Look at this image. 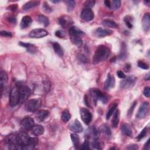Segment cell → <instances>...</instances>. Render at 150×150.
<instances>
[{
    "instance_id": "45",
    "label": "cell",
    "mask_w": 150,
    "mask_h": 150,
    "mask_svg": "<svg viewBox=\"0 0 150 150\" xmlns=\"http://www.w3.org/2000/svg\"><path fill=\"white\" fill-rule=\"evenodd\" d=\"M89 145H90L89 143L86 140L84 143H83V144L81 145L80 149H90Z\"/></svg>"
},
{
    "instance_id": "10",
    "label": "cell",
    "mask_w": 150,
    "mask_h": 150,
    "mask_svg": "<svg viewBox=\"0 0 150 150\" xmlns=\"http://www.w3.org/2000/svg\"><path fill=\"white\" fill-rule=\"evenodd\" d=\"M48 35V32L42 28L33 29L29 33V36L32 38H41Z\"/></svg>"
},
{
    "instance_id": "1",
    "label": "cell",
    "mask_w": 150,
    "mask_h": 150,
    "mask_svg": "<svg viewBox=\"0 0 150 150\" xmlns=\"http://www.w3.org/2000/svg\"><path fill=\"white\" fill-rule=\"evenodd\" d=\"M90 100L92 101L93 104H94L96 105L98 100H100L103 103L106 104L108 100V98L106 95H105L98 89H91L89 90V96L88 95H85L84 97L85 103L88 107H90L89 103Z\"/></svg>"
},
{
    "instance_id": "22",
    "label": "cell",
    "mask_w": 150,
    "mask_h": 150,
    "mask_svg": "<svg viewBox=\"0 0 150 150\" xmlns=\"http://www.w3.org/2000/svg\"><path fill=\"white\" fill-rule=\"evenodd\" d=\"M32 133L35 136H39L43 134L45 131V128L42 126L41 125H37L34 126L31 130Z\"/></svg>"
},
{
    "instance_id": "55",
    "label": "cell",
    "mask_w": 150,
    "mask_h": 150,
    "mask_svg": "<svg viewBox=\"0 0 150 150\" xmlns=\"http://www.w3.org/2000/svg\"><path fill=\"white\" fill-rule=\"evenodd\" d=\"M130 69V64H126V67L124 68V70L126 72H128Z\"/></svg>"
},
{
    "instance_id": "7",
    "label": "cell",
    "mask_w": 150,
    "mask_h": 150,
    "mask_svg": "<svg viewBox=\"0 0 150 150\" xmlns=\"http://www.w3.org/2000/svg\"><path fill=\"white\" fill-rule=\"evenodd\" d=\"M136 81V77L131 76L126 77L123 80H122L120 82V88L121 89H130L133 87L135 85V83Z\"/></svg>"
},
{
    "instance_id": "12",
    "label": "cell",
    "mask_w": 150,
    "mask_h": 150,
    "mask_svg": "<svg viewBox=\"0 0 150 150\" xmlns=\"http://www.w3.org/2000/svg\"><path fill=\"white\" fill-rule=\"evenodd\" d=\"M94 13L91 9L85 8L81 12V18L83 20L89 22L93 20L94 18Z\"/></svg>"
},
{
    "instance_id": "47",
    "label": "cell",
    "mask_w": 150,
    "mask_h": 150,
    "mask_svg": "<svg viewBox=\"0 0 150 150\" xmlns=\"http://www.w3.org/2000/svg\"><path fill=\"white\" fill-rule=\"evenodd\" d=\"M0 34H1V36L5 37H12V34L11 32H7L5 31H1V32H0Z\"/></svg>"
},
{
    "instance_id": "35",
    "label": "cell",
    "mask_w": 150,
    "mask_h": 150,
    "mask_svg": "<svg viewBox=\"0 0 150 150\" xmlns=\"http://www.w3.org/2000/svg\"><path fill=\"white\" fill-rule=\"evenodd\" d=\"M100 131L107 136V137H110L111 136V131L110 128V127L107 124H103L100 129Z\"/></svg>"
},
{
    "instance_id": "13",
    "label": "cell",
    "mask_w": 150,
    "mask_h": 150,
    "mask_svg": "<svg viewBox=\"0 0 150 150\" xmlns=\"http://www.w3.org/2000/svg\"><path fill=\"white\" fill-rule=\"evenodd\" d=\"M69 128L70 130L75 133L81 132L83 130L82 125L77 120H75L72 121L69 125Z\"/></svg>"
},
{
    "instance_id": "42",
    "label": "cell",
    "mask_w": 150,
    "mask_h": 150,
    "mask_svg": "<svg viewBox=\"0 0 150 150\" xmlns=\"http://www.w3.org/2000/svg\"><path fill=\"white\" fill-rule=\"evenodd\" d=\"M42 9L46 13H50V12H52V9L51 8V7L49 5V4L46 2L43 3Z\"/></svg>"
},
{
    "instance_id": "39",
    "label": "cell",
    "mask_w": 150,
    "mask_h": 150,
    "mask_svg": "<svg viewBox=\"0 0 150 150\" xmlns=\"http://www.w3.org/2000/svg\"><path fill=\"white\" fill-rule=\"evenodd\" d=\"M77 58H78V59L82 63H86L89 62V59H88V58L85 55H83L82 54H79L77 55Z\"/></svg>"
},
{
    "instance_id": "3",
    "label": "cell",
    "mask_w": 150,
    "mask_h": 150,
    "mask_svg": "<svg viewBox=\"0 0 150 150\" xmlns=\"http://www.w3.org/2000/svg\"><path fill=\"white\" fill-rule=\"evenodd\" d=\"M42 104L41 100L39 98H34L28 100L25 106V109L29 112H35L40 108Z\"/></svg>"
},
{
    "instance_id": "33",
    "label": "cell",
    "mask_w": 150,
    "mask_h": 150,
    "mask_svg": "<svg viewBox=\"0 0 150 150\" xmlns=\"http://www.w3.org/2000/svg\"><path fill=\"white\" fill-rule=\"evenodd\" d=\"M38 21L40 24H43L45 27L49 25V21L48 18L43 15H40L38 16Z\"/></svg>"
},
{
    "instance_id": "57",
    "label": "cell",
    "mask_w": 150,
    "mask_h": 150,
    "mask_svg": "<svg viewBox=\"0 0 150 150\" xmlns=\"http://www.w3.org/2000/svg\"><path fill=\"white\" fill-rule=\"evenodd\" d=\"M145 80H149V74H148L147 75V77H145Z\"/></svg>"
},
{
    "instance_id": "58",
    "label": "cell",
    "mask_w": 150,
    "mask_h": 150,
    "mask_svg": "<svg viewBox=\"0 0 150 150\" xmlns=\"http://www.w3.org/2000/svg\"><path fill=\"white\" fill-rule=\"evenodd\" d=\"M52 3H59L60 1H59V0H58V1H51Z\"/></svg>"
},
{
    "instance_id": "46",
    "label": "cell",
    "mask_w": 150,
    "mask_h": 150,
    "mask_svg": "<svg viewBox=\"0 0 150 150\" xmlns=\"http://www.w3.org/2000/svg\"><path fill=\"white\" fill-rule=\"evenodd\" d=\"M136 105H137V102H134V103H133V104L132 105L131 107H130V109L129 110H128V115L130 116V115H132V112H133V111H134V110L135 107L136 106Z\"/></svg>"
},
{
    "instance_id": "5",
    "label": "cell",
    "mask_w": 150,
    "mask_h": 150,
    "mask_svg": "<svg viewBox=\"0 0 150 150\" xmlns=\"http://www.w3.org/2000/svg\"><path fill=\"white\" fill-rule=\"evenodd\" d=\"M35 122L34 120L31 117H26L21 121V128L22 132H27L34 127Z\"/></svg>"
},
{
    "instance_id": "40",
    "label": "cell",
    "mask_w": 150,
    "mask_h": 150,
    "mask_svg": "<svg viewBox=\"0 0 150 150\" xmlns=\"http://www.w3.org/2000/svg\"><path fill=\"white\" fill-rule=\"evenodd\" d=\"M147 128H144L138 134V136L137 137V139L140 141L141 139H143L144 137H145L147 135Z\"/></svg>"
},
{
    "instance_id": "56",
    "label": "cell",
    "mask_w": 150,
    "mask_h": 150,
    "mask_svg": "<svg viewBox=\"0 0 150 150\" xmlns=\"http://www.w3.org/2000/svg\"><path fill=\"white\" fill-rule=\"evenodd\" d=\"M16 8H17V7H16V5H12V6H11V7H10V10H12V11H15L16 10Z\"/></svg>"
},
{
    "instance_id": "15",
    "label": "cell",
    "mask_w": 150,
    "mask_h": 150,
    "mask_svg": "<svg viewBox=\"0 0 150 150\" xmlns=\"http://www.w3.org/2000/svg\"><path fill=\"white\" fill-rule=\"evenodd\" d=\"M100 131L94 127L89 128L86 132V137L89 139H94L98 138Z\"/></svg>"
},
{
    "instance_id": "27",
    "label": "cell",
    "mask_w": 150,
    "mask_h": 150,
    "mask_svg": "<svg viewBox=\"0 0 150 150\" xmlns=\"http://www.w3.org/2000/svg\"><path fill=\"white\" fill-rule=\"evenodd\" d=\"M90 146L92 148L96 149H102L103 148V144L102 143L98 140V138H94L91 140Z\"/></svg>"
},
{
    "instance_id": "38",
    "label": "cell",
    "mask_w": 150,
    "mask_h": 150,
    "mask_svg": "<svg viewBox=\"0 0 150 150\" xmlns=\"http://www.w3.org/2000/svg\"><path fill=\"white\" fill-rule=\"evenodd\" d=\"M95 3H96V1H93V0H88V1H86L84 3V5L86 7V8L90 9L94 6Z\"/></svg>"
},
{
    "instance_id": "18",
    "label": "cell",
    "mask_w": 150,
    "mask_h": 150,
    "mask_svg": "<svg viewBox=\"0 0 150 150\" xmlns=\"http://www.w3.org/2000/svg\"><path fill=\"white\" fill-rule=\"evenodd\" d=\"M69 33L70 37H81L85 35L84 32L76 26H71L69 28Z\"/></svg>"
},
{
    "instance_id": "19",
    "label": "cell",
    "mask_w": 150,
    "mask_h": 150,
    "mask_svg": "<svg viewBox=\"0 0 150 150\" xmlns=\"http://www.w3.org/2000/svg\"><path fill=\"white\" fill-rule=\"evenodd\" d=\"M8 81V75L4 71L0 72V88H1V93H3V89Z\"/></svg>"
},
{
    "instance_id": "32",
    "label": "cell",
    "mask_w": 150,
    "mask_h": 150,
    "mask_svg": "<svg viewBox=\"0 0 150 150\" xmlns=\"http://www.w3.org/2000/svg\"><path fill=\"white\" fill-rule=\"evenodd\" d=\"M70 39L73 44L77 47H81L83 44V41L80 37H70Z\"/></svg>"
},
{
    "instance_id": "8",
    "label": "cell",
    "mask_w": 150,
    "mask_h": 150,
    "mask_svg": "<svg viewBox=\"0 0 150 150\" xmlns=\"http://www.w3.org/2000/svg\"><path fill=\"white\" fill-rule=\"evenodd\" d=\"M149 112V103L147 102H145L142 103L140 106L137 113L136 114V117L138 119H144L147 115Z\"/></svg>"
},
{
    "instance_id": "50",
    "label": "cell",
    "mask_w": 150,
    "mask_h": 150,
    "mask_svg": "<svg viewBox=\"0 0 150 150\" xmlns=\"http://www.w3.org/2000/svg\"><path fill=\"white\" fill-rule=\"evenodd\" d=\"M117 75L118 77L120 79H124L126 77L125 74L121 71H119L117 72Z\"/></svg>"
},
{
    "instance_id": "2",
    "label": "cell",
    "mask_w": 150,
    "mask_h": 150,
    "mask_svg": "<svg viewBox=\"0 0 150 150\" xmlns=\"http://www.w3.org/2000/svg\"><path fill=\"white\" fill-rule=\"evenodd\" d=\"M110 55V49L105 45H100L97 47L93 58L94 64L105 60Z\"/></svg>"
},
{
    "instance_id": "24",
    "label": "cell",
    "mask_w": 150,
    "mask_h": 150,
    "mask_svg": "<svg viewBox=\"0 0 150 150\" xmlns=\"http://www.w3.org/2000/svg\"><path fill=\"white\" fill-rule=\"evenodd\" d=\"M121 130L123 134L128 137L132 136V132L131 127L128 124H123L121 127Z\"/></svg>"
},
{
    "instance_id": "49",
    "label": "cell",
    "mask_w": 150,
    "mask_h": 150,
    "mask_svg": "<svg viewBox=\"0 0 150 150\" xmlns=\"http://www.w3.org/2000/svg\"><path fill=\"white\" fill-rule=\"evenodd\" d=\"M55 35L58 37L59 38H62L64 37V35L63 34V32L62 31H58L55 32Z\"/></svg>"
},
{
    "instance_id": "53",
    "label": "cell",
    "mask_w": 150,
    "mask_h": 150,
    "mask_svg": "<svg viewBox=\"0 0 150 150\" xmlns=\"http://www.w3.org/2000/svg\"><path fill=\"white\" fill-rule=\"evenodd\" d=\"M149 140H148L147 141V142L145 144V145L144 147V149H149Z\"/></svg>"
},
{
    "instance_id": "14",
    "label": "cell",
    "mask_w": 150,
    "mask_h": 150,
    "mask_svg": "<svg viewBox=\"0 0 150 150\" xmlns=\"http://www.w3.org/2000/svg\"><path fill=\"white\" fill-rule=\"evenodd\" d=\"M115 80L114 76H113L110 73H109L107 75V79L105 82V85H104L105 89L108 90L111 88H113L115 86Z\"/></svg>"
},
{
    "instance_id": "30",
    "label": "cell",
    "mask_w": 150,
    "mask_h": 150,
    "mask_svg": "<svg viewBox=\"0 0 150 150\" xmlns=\"http://www.w3.org/2000/svg\"><path fill=\"white\" fill-rule=\"evenodd\" d=\"M102 24L103 26L108 27V28H117L118 27V25L114 21L111 20H105L102 22Z\"/></svg>"
},
{
    "instance_id": "26",
    "label": "cell",
    "mask_w": 150,
    "mask_h": 150,
    "mask_svg": "<svg viewBox=\"0 0 150 150\" xmlns=\"http://www.w3.org/2000/svg\"><path fill=\"white\" fill-rule=\"evenodd\" d=\"M119 121H120V111L117 110L114 113V114L113 115V119L111 120L112 127H113V128L117 127L119 123Z\"/></svg>"
},
{
    "instance_id": "9",
    "label": "cell",
    "mask_w": 150,
    "mask_h": 150,
    "mask_svg": "<svg viewBox=\"0 0 150 150\" xmlns=\"http://www.w3.org/2000/svg\"><path fill=\"white\" fill-rule=\"evenodd\" d=\"M80 114L82 121L86 124L88 125L91 123L93 115L89 110L86 108H81L80 110Z\"/></svg>"
},
{
    "instance_id": "29",
    "label": "cell",
    "mask_w": 150,
    "mask_h": 150,
    "mask_svg": "<svg viewBox=\"0 0 150 150\" xmlns=\"http://www.w3.org/2000/svg\"><path fill=\"white\" fill-rule=\"evenodd\" d=\"M71 137L75 148L78 149L80 144V138L79 136L76 134V133L74 132L71 134Z\"/></svg>"
},
{
    "instance_id": "11",
    "label": "cell",
    "mask_w": 150,
    "mask_h": 150,
    "mask_svg": "<svg viewBox=\"0 0 150 150\" xmlns=\"http://www.w3.org/2000/svg\"><path fill=\"white\" fill-rule=\"evenodd\" d=\"M112 34V31L107 29H103L102 28H97L94 31V35L97 38H103L109 36Z\"/></svg>"
},
{
    "instance_id": "52",
    "label": "cell",
    "mask_w": 150,
    "mask_h": 150,
    "mask_svg": "<svg viewBox=\"0 0 150 150\" xmlns=\"http://www.w3.org/2000/svg\"><path fill=\"white\" fill-rule=\"evenodd\" d=\"M105 4L106 7H107L109 8H111V2L110 1H109V0H106V1H105Z\"/></svg>"
},
{
    "instance_id": "43",
    "label": "cell",
    "mask_w": 150,
    "mask_h": 150,
    "mask_svg": "<svg viewBox=\"0 0 150 150\" xmlns=\"http://www.w3.org/2000/svg\"><path fill=\"white\" fill-rule=\"evenodd\" d=\"M138 66L139 68L144 69V70H147L149 69V66L148 65V64H147L146 63L144 62L143 61H139L138 62Z\"/></svg>"
},
{
    "instance_id": "6",
    "label": "cell",
    "mask_w": 150,
    "mask_h": 150,
    "mask_svg": "<svg viewBox=\"0 0 150 150\" xmlns=\"http://www.w3.org/2000/svg\"><path fill=\"white\" fill-rule=\"evenodd\" d=\"M20 92V103H24L28 98L31 93V90L27 86H21L19 88Z\"/></svg>"
},
{
    "instance_id": "31",
    "label": "cell",
    "mask_w": 150,
    "mask_h": 150,
    "mask_svg": "<svg viewBox=\"0 0 150 150\" xmlns=\"http://www.w3.org/2000/svg\"><path fill=\"white\" fill-rule=\"evenodd\" d=\"M126 45L124 42H123L122 45H121V52H120V54L119 55V58L121 60H124L127 58V48H126Z\"/></svg>"
},
{
    "instance_id": "48",
    "label": "cell",
    "mask_w": 150,
    "mask_h": 150,
    "mask_svg": "<svg viewBox=\"0 0 150 150\" xmlns=\"http://www.w3.org/2000/svg\"><path fill=\"white\" fill-rule=\"evenodd\" d=\"M144 95L147 97H150V88L149 87H145L143 91Z\"/></svg>"
},
{
    "instance_id": "23",
    "label": "cell",
    "mask_w": 150,
    "mask_h": 150,
    "mask_svg": "<svg viewBox=\"0 0 150 150\" xmlns=\"http://www.w3.org/2000/svg\"><path fill=\"white\" fill-rule=\"evenodd\" d=\"M32 22V20L31 16L26 15L24 16L22 18L21 22V27L22 29H25L28 27H29Z\"/></svg>"
},
{
    "instance_id": "44",
    "label": "cell",
    "mask_w": 150,
    "mask_h": 150,
    "mask_svg": "<svg viewBox=\"0 0 150 150\" xmlns=\"http://www.w3.org/2000/svg\"><path fill=\"white\" fill-rule=\"evenodd\" d=\"M112 4L113 5H111V6H113V8L115 10H117L121 6V1H120V0H114V1H112Z\"/></svg>"
},
{
    "instance_id": "51",
    "label": "cell",
    "mask_w": 150,
    "mask_h": 150,
    "mask_svg": "<svg viewBox=\"0 0 150 150\" xmlns=\"http://www.w3.org/2000/svg\"><path fill=\"white\" fill-rule=\"evenodd\" d=\"M127 149H134V150H136V149H138V147L137 145L132 144V145H128V146L127 147Z\"/></svg>"
},
{
    "instance_id": "4",
    "label": "cell",
    "mask_w": 150,
    "mask_h": 150,
    "mask_svg": "<svg viewBox=\"0 0 150 150\" xmlns=\"http://www.w3.org/2000/svg\"><path fill=\"white\" fill-rule=\"evenodd\" d=\"M18 103H20L19 88L17 86H14L10 94V105L11 107H15Z\"/></svg>"
},
{
    "instance_id": "20",
    "label": "cell",
    "mask_w": 150,
    "mask_h": 150,
    "mask_svg": "<svg viewBox=\"0 0 150 150\" xmlns=\"http://www.w3.org/2000/svg\"><path fill=\"white\" fill-rule=\"evenodd\" d=\"M49 114V111L46 110H41L37 112L36 114V117L39 121L41 122L44 121L48 117Z\"/></svg>"
},
{
    "instance_id": "36",
    "label": "cell",
    "mask_w": 150,
    "mask_h": 150,
    "mask_svg": "<svg viewBox=\"0 0 150 150\" xmlns=\"http://www.w3.org/2000/svg\"><path fill=\"white\" fill-rule=\"evenodd\" d=\"M117 107V104H113L109 109V111L106 114V120H109L110 118L111 117V115L114 113Z\"/></svg>"
},
{
    "instance_id": "17",
    "label": "cell",
    "mask_w": 150,
    "mask_h": 150,
    "mask_svg": "<svg viewBox=\"0 0 150 150\" xmlns=\"http://www.w3.org/2000/svg\"><path fill=\"white\" fill-rule=\"evenodd\" d=\"M19 45L27 49L28 52L29 53L35 54L37 52L38 49H37V46L33 44H31L29 43H25V42H20Z\"/></svg>"
},
{
    "instance_id": "37",
    "label": "cell",
    "mask_w": 150,
    "mask_h": 150,
    "mask_svg": "<svg viewBox=\"0 0 150 150\" xmlns=\"http://www.w3.org/2000/svg\"><path fill=\"white\" fill-rule=\"evenodd\" d=\"M67 4V7L69 12H71L74 9L75 7L76 6V2L74 1H66Z\"/></svg>"
},
{
    "instance_id": "25",
    "label": "cell",
    "mask_w": 150,
    "mask_h": 150,
    "mask_svg": "<svg viewBox=\"0 0 150 150\" xmlns=\"http://www.w3.org/2000/svg\"><path fill=\"white\" fill-rule=\"evenodd\" d=\"M40 4L39 1H30L25 3L22 6V10L23 11H28L31 8H34L38 5H39Z\"/></svg>"
},
{
    "instance_id": "54",
    "label": "cell",
    "mask_w": 150,
    "mask_h": 150,
    "mask_svg": "<svg viewBox=\"0 0 150 150\" xmlns=\"http://www.w3.org/2000/svg\"><path fill=\"white\" fill-rule=\"evenodd\" d=\"M9 21H10L11 23L14 24H16V19H15V18H14V17H10V18H9Z\"/></svg>"
},
{
    "instance_id": "16",
    "label": "cell",
    "mask_w": 150,
    "mask_h": 150,
    "mask_svg": "<svg viewBox=\"0 0 150 150\" xmlns=\"http://www.w3.org/2000/svg\"><path fill=\"white\" fill-rule=\"evenodd\" d=\"M143 29L145 32H148L150 29V15L149 12L145 13L142 19Z\"/></svg>"
},
{
    "instance_id": "34",
    "label": "cell",
    "mask_w": 150,
    "mask_h": 150,
    "mask_svg": "<svg viewBox=\"0 0 150 150\" xmlns=\"http://www.w3.org/2000/svg\"><path fill=\"white\" fill-rule=\"evenodd\" d=\"M62 120L64 123L68 122L71 119V115L69 113V111L68 110H66L63 111L62 114Z\"/></svg>"
},
{
    "instance_id": "41",
    "label": "cell",
    "mask_w": 150,
    "mask_h": 150,
    "mask_svg": "<svg viewBox=\"0 0 150 150\" xmlns=\"http://www.w3.org/2000/svg\"><path fill=\"white\" fill-rule=\"evenodd\" d=\"M124 21L126 22V25L127 26V27L130 29L132 28V22H131V18L130 17V16H126V17L124 18Z\"/></svg>"
},
{
    "instance_id": "21",
    "label": "cell",
    "mask_w": 150,
    "mask_h": 150,
    "mask_svg": "<svg viewBox=\"0 0 150 150\" xmlns=\"http://www.w3.org/2000/svg\"><path fill=\"white\" fill-rule=\"evenodd\" d=\"M72 20L68 16H63L59 20V24L63 28H66L71 25L72 24Z\"/></svg>"
},
{
    "instance_id": "28",
    "label": "cell",
    "mask_w": 150,
    "mask_h": 150,
    "mask_svg": "<svg viewBox=\"0 0 150 150\" xmlns=\"http://www.w3.org/2000/svg\"><path fill=\"white\" fill-rule=\"evenodd\" d=\"M53 48L55 53L60 57H62L64 54V51L61 45L58 42H54L53 43Z\"/></svg>"
}]
</instances>
